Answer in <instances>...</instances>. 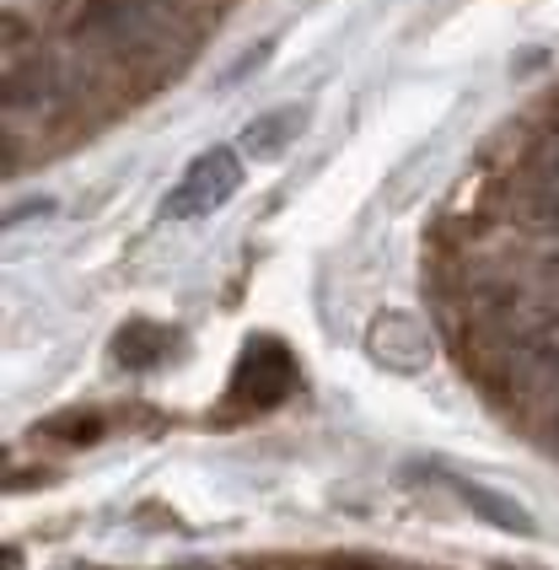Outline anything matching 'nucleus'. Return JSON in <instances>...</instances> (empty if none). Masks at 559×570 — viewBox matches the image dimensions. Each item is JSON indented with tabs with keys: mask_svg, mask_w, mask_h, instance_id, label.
Returning a JSON list of instances; mask_svg holds the SVG:
<instances>
[{
	"mask_svg": "<svg viewBox=\"0 0 559 570\" xmlns=\"http://www.w3.org/2000/svg\"><path fill=\"white\" fill-rule=\"evenodd\" d=\"M243 189V146H216L199 161H188V173L173 184V194L161 199L167 222H205L220 205H232V194Z\"/></svg>",
	"mask_w": 559,
	"mask_h": 570,
	"instance_id": "nucleus-1",
	"label": "nucleus"
},
{
	"mask_svg": "<svg viewBox=\"0 0 559 570\" xmlns=\"http://www.w3.org/2000/svg\"><path fill=\"white\" fill-rule=\"evenodd\" d=\"M291 387H296V361H291V350L275 345V340H253L243 350V361H237V377H232V399H237V410H280L285 399H291Z\"/></svg>",
	"mask_w": 559,
	"mask_h": 570,
	"instance_id": "nucleus-2",
	"label": "nucleus"
},
{
	"mask_svg": "<svg viewBox=\"0 0 559 570\" xmlns=\"http://www.w3.org/2000/svg\"><path fill=\"white\" fill-rule=\"evenodd\" d=\"M366 350H372V361L382 372H399V377L425 372L435 355L431 334H425V323L414 313H376L372 328H366Z\"/></svg>",
	"mask_w": 559,
	"mask_h": 570,
	"instance_id": "nucleus-3",
	"label": "nucleus"
},
{
	"mask_svg": "<svg viewBox=\"0 0 559 570\" xmlns=\"http://www.w3.org/2000/svg\"><path fill=\"white\" fill-rule=\"evenodd\" d=\"M161 11L167 0H92L81 17V32L102 43H129V38H146L161 22Z\"/></svg>",
	"mask_w": 559,
	"mask_h": 570,
	"instance_id": "nucleus-4",
	"label": "nucleus"
},
{
	"mask_svg": "<svg viewBox=\"0 0 559 570\" xmlns=\"http://www.w3.org/2000/svg\"><path fill=\"white\" fill-rule=\"evenodd\" d=\"M307 129V108L302 102H291V108H275V114H264V119H253L248 129H243V157L253 161H275L280 151H291L296 146V135Z\"/></svg>",
	"mask_w": 559,
	"mask_h": 570,
	"instance_id": "nucleus-5",
	"label": "nucleus"
},
{
	"mask_svg": "<svg viewBox=\"0 0 559 570\" xmlns=\"http://www.w3.org/2000/svg\"><path fill=\"white\" fill-rule=\"evenodd\" d=\"M458 495H463L468 507H473V517L479 522H490V528H500V533H517V539H532V517L511 495H500V490H484V484H473V479H447Z\"/></svg>",
	"mask_w": 559,
	"mask_h": 570,
	"instance_id": "nucleus-6",
	"label": "nucleus"
},
{
	"mask_svg": "<svg viewBox=\"0 0 559 570\" xmlns=\"http://www.w3.org/2000/svg\"><path fill=\"white\" fill-rule=\"evenodd\" d=\"M173 355V334L161 328V323H125L119 334H114V361L125 366V372H151Z\"/></svg>",
	"mask_w": 559,
	"mask_h": 570,
	"instance_id": "nucleus-7",
	"label": "nucleus"
},
{
	"mask_svg": "<svg viewBox=\"0 0 559 570\" xmlns=\"http://www.w3.org/2000/svg\"><path fill=\"white\" fill-rule=\"evenodd\" d=\"M102 431H108V420H102V414H65V420H55V425H43V436L70 442V446H92Z\"/></svg>",
	"mask_w": 559,
	"mask_h": 570,
	"instance_id": "nucleus-8",
	"label": "nucleus"
},
{
	"mask_svg": "<svg viewBox=\"0 0 559 570\" xmlns=\"http://www.w3.org/2000/svg\"><path fill=\"white\" fill-rule=\"evenodd\" d=\"M528 350L543 361V366L559 372V317H543L538 328H528Z\"/></svg>",
	"mask_w": 559,
	"mask_h": 570,
	"instance_id": "nucleus-9",
	"label": "nucleus"
},
{
	"mask_svg": "<svg viewBox=\"0 0 559 570\" xmlns=\"http://www.w3.org/2000/svg\"><path fill=\"white\" fill-rule=\"evenodd\" d=\"M269 49H275V43H258V49H248L243 60H237V65H232V70H226V81H243V76H248V70H253V65H258V60H264Z\"/></svg>",
	"mask_w": 559,
	"mask_h": 570,
	"instance_id": "nucleus-10",
	"label": "nucleus"
}]
</instances>
